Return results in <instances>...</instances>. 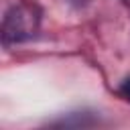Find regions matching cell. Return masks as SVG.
I'll return each instance as SVG.
<instances>
[{
	"instance_id": "cell-1",
	"label": "cell",
	"mask_w": 130,
	"mask_h": 130,
	"mask_svg": "<svg viewBox=\"0 0 130 130\" xmlns=\"http://www.w3.org/2000/svg\"><path fill=\"white\" fill-rule=\"evenodd\" d=\"M37 26V18H32V12L24 6H14L6 18H4V43H22L32 37V30Z\"/></svg>"
},
{
	"instance_id": "cell-2",
	"label": "cell",
	"mask_w": 130,
	"mask_h": 130,
	"mask_svg": "<svg viewBox=\"0 0 130 130\" xmlns=\"http://www.w3.org/2000/svg\"><path fill=\"white\" fill-rule=\"evenodd\" d=\"M120 95L130 102V77H126V79L122 81V85H120Z\"/></svg>"
}]
</instances>
